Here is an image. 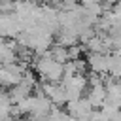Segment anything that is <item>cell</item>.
I'll return each mask as SVG.
<instances>
[{
    "label": "cell",
    "instance_id": "1",
    "mask_svg": "<svg viewBox=\"0 0 121 121\" xmlns=\"http://www.w3.org/2000/svg\"><path fill=\"white\" fill-rule=\"evenodd\" d=\"M32 68L40 76V79L47 81V83H60L62 78H64V64L57 62L49 55V51L43 53V55H34Z\"/></svg>",
    "mask_w": 121,
    "mask_h": 121
},
{
    "label": "cell",
    "instance_id": "2",
    "mask_svg": "<svg viewBox=\"0 0 121 121\" xmlns=\"http://www.w3.org/2000/svg\"><path fill=\"white\" fill-rule=\"evenodd\" d=\"M28 70V62L25 60H15L9 64H2L0 66V87H15L17 83L23 81V76Z\"/></svg>",
    "mask_w": 121,
    "mask_h": 121
},
{
    "label": "cell",
    "instance_id": "3",
    "mask_svg": "<svg viewBox=\"0 0 121 121\" xmlns=\"http://www.w3.org/2000/svg\"><path fill=\"white\" fill-rule=\"evenodd\" d=\"M60 83H62L64 89H66L68 102L85 96V93H87V89H89V81H87L85 76H64Z\"/></svg>",
    "mask_w": 121,
    "mask_h": 121
},
{
    "label": "cell",
    "instance_id": "4",
    "mask_svg": "<svg viewBox=\"0 0 121 121\" xmlns=\"http://www.w3.org/2000/svg\"><path fill=\"white\" fill-rule=\"evenodd\" d=\"M40 89L42 93L51 100L53 106H64L68 104V95H66V89L62 83H47V81H42L40 83Z\"/></svg>",
    "mask_w": 121,
    "mask_h": 121
},
{
    "label": "cell",
    "instance_id": "5",
    "mask_svg": "<svg viewBox=\"0 0 121 121\" xmlns=\"http://www.w3.org/2000/svg\"><path fill=\"white\" fill-rule=\"evenodd\" d=\"M110 62H112V53H89L87 55V66L91 72L98 76H108L110 72Z\"/></svg>",
    "mask_w": 121,
    "mask_h": 121
},
{
    "label": "cell",
    "instance_id": "6",
    "mask_svg": "<svg viewBox=\"0 0 121 121\" xmlns=\"http://www.w3.org/2000/svg\"><path fill=\"white\" fill-rule=\"evenodd\" d=\"M66 112H68L72 117H76L78 121H83V119H87V117L95 112V108L91 106V102H89L85 96H81V98H78V100H70V102L66 104Z\"/></svg>",
    "mask_w": 121,
    "mask_h": 121
},
{
    "label": "cell",
    "instance_id": "7",
    "mask_svg": "<svg viewBox=\"0 0 121 121\" xmlns=\"http://www.w3.org/2000/svg\"><path fill=\"white\" fill-rule=\"evenodd\" d=\"M49 55L57 60V62H60V64H66L68 60H70V55H68V47H64V45H60V43H53L51 45V49H49Z\"/></svg>",
    "mask_w": 121,
    "mask_h": 121
},
{
    "label": "cell",
    "instance_id": "8",
    "mask_svg": "<svg viewBox=\"0 0 121 121\" xmlns=\"http://www.w3.org/2000/svg\"><path fill=\"white\" fill-rule=\"evenodd\" d=\"M108 76L113 78V79H121V55L112 53V62H110V72H108Z\"/></svg>",
    "mask_w": 121,
    "mask_h": 121
},
{
    "label": "cell",
    "instance_id": "9",
    "mask_svg": "<svg viewBox=\"0 0 121 121\" xmlns=\"http://www.w3.org/2000/svg\"><path fill=\"white\" fill-rule=\"evenodd\" d=\"M0 2H8V4H17V2H21V0H0Z\"/></svg>",
    "mask_w": 121,
    "mask_h": 121
},
{
    "label": "cell",
    "instance_id": "10",
    "mask_svg": "<svg viewBox=\"0 0 121 121\" xmlns=\"http://www.w3.org/2000/svg\"><path fill=\"white\" fill-rule=\"evenodd\" d=\"M113 53H117V55H121V51H113Z\"/></svg>",
    "mask_w": 121,
    "mask_h": 121
}]
</instances>
